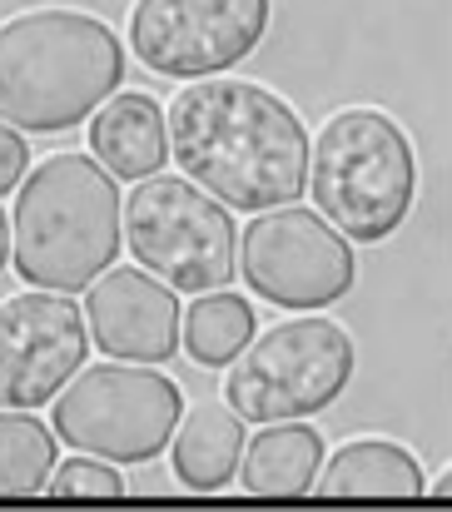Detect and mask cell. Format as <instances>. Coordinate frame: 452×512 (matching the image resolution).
Returning <instances> with one entry per match:
<instances>
[{
  "label": "cell",
  "instance_id": "obj_1",
  "mask_svg": "<svg viewBox=\"0 0 452 512\" xmlns=\"http://www.w3.org/2000/svg\"><path fill=\"white\" fill-rule=\"evenodd\" d=\"M169 155L229 209H279L308 184V130L254 80H194L169 105Z\"/></svg>",
  "mask_w": 452,
  "mask_h": 512
},
{
  "label": "cell",
  "instance_id": "obj_2",
  "mask_svg": "<svg viewBox=\"0 0 452 512\" xmlns=\"http://www.w3.org/2000/svg\"><path fill=\"white\" fill-rule=\"evenodd\" d=\"M125 75V50L100 15L25 10L0 25V120L55 135L95 115Z\"/></svg>",
  "mask_w": 452,
  "mask_h": 512
},
{
  "label": "cell",
  "instance_id": "obj_3",
  "mask_svg": "<svg viewBox=\"0 0 452 512\" xmlns=\"http://www.w3.org/2000/svg\"><path fill=\"white\" fill-rule=\"evenodd\" d=\"M15 269L35 289L80 294L120 254L125 199L115 174L85 155L40 160L15 194Z\"/></svg>",
  "mask_w": 452,
  "mask_h": 512
},
{
  "label": "cell",
  "instance_id": "obj_4",
  "mask_svg": "<svg viewBox=\"0 0 452 512\" xmlns=\"http://www.w3.org/2000/svg\"><path fill=\"white\" fill-rule=\"evenodd\" d=\"M308 194L348 239H388L413 204V145L378 110L333 115L308 160Z\"/></svg>",
  "mask_w": 452,
  "mask_h": 512
},
{
  "label": "cell",
  "instance_id": "obj_5",
  "mask_svg": "<svg viewBox=\"0 0 452 512\" xmlns=\"http://www.w3.org/2000/svg\"><path fill=\"white\" fill-rule=\"evenodd\" d=\"M239 239L229 204L189 174H145L125 194V244L179 294L224 289L239 269Z\"/></svg>",
  "mask_w": 452,
  "mask_h": 512
},
{
  "label": "cell",
  "instance_id": "obj_6",
  "mask_svg": "<svg viewBox=\"0 0 452 512\" xmlns=\"http://www.w3.org/2000/svg\"><path fill=\"white\" fill-rule=\"evenodd\" d=\"M184 418L179 388L154 363H95L55 398V433L110 463H150Z\"/></svg>",
  "mask_w": 452,
  "mask_h": 512
},
{
  "label": "cell",
  "instance_id": "obj_7",
  "mask_svg": "<svg viewBox=\"0 0 452 512\" xmlns=\"http://www.w3.org/2000/svg\"><path fill=\"white\" fill-rule=\"evenodd\" d=\"M353 378V339L333 319H289L254 339L234 363L224 398L244 423H289L328 408Z\"/></svg>",
  "mask_w": 452,
  "mask_h": 512
},
{
  "label": "cell",
  "instance_id": "obj_8",
  "mask_svg": "<svg viewBox=\"0 0 452 512\" xmlns=\"http://www.w3.org/2000/svg\"><path fill=\"white\" fill-rule=\"evenodd\" d=\"M249 289L279 309H328L353 289V249L343 229L313 209H259L239 239Z\"/></svg>",
  "mask_w": 452,
  "mask_h": 512
},
{
  "label": "cell",
  "instance_id": "obj_9",
  "mask_svg": "<svg viewBox=\"0 0 452 512\" xmlns=\"http://www.w3.org/2000/svg\"><path fill=\"white\" fill-rule=\"evenodd\" d=\"M269 30V0H135L130 45L154 75H219Z\"/></svg>",
  "mask_w": 452,
  "mask_h": 512
},
{
  "label": "cell",
  "instance_id": "obj_10",
  "mask_svg": "<svg viewBox=\"0 0 452 512\" xmlns=\"http://www.w3.org/2000/svg\"><path fill=\"white\" fill-rule=\"evenodd\" d=\"M85 309L60 289H25L0 304V408H40L85 363Z\"/></svg>",
  "mask_w": 452,
  "mask_h": 512
},
{
  "label": "cell",
  "instance_id": "obj_11",
  "mask_svg": "<svg viewBox=\"0 0 452 512\" xmlns=\"http://www.w3.org/2000/svg\"><path fill=\"white\" fill-rule=\"evenodd\" d=\"M179 289L145 269H105L85 289V324L100 353L125 363H164L179 348Z\"/></svg>",
  "mask_w": 452,
  "mask_h": 512
},
{
  "label": "cell",
  "instance_id": "obj_12",
  "mask_svg": "<svg viewBox=\"0 0 452 512\" xmlns=\"http://www.w3.org/2000/svg\"><path fill=\"white\" fill-rule=\"evenodd\" d=\"M90 150L115 179L159 174L164 160H174L169 155V115L140 90L110 95L90 120Z\"/></svg>",
  "mask_w": 452,
  "mask_h": 512
},
{
  "label": "cell",
  "instance_id": "obj_13",
  "mask_svg": "<svg viewBox=\"0 0 452 512\" xmlns=\"http://www.w3.org/2000/svg\"><path fill=\"white\" fill-rule=\"evenodd\" d=\"M244 463V418L234 403H194L174 428V478L189 493H219Z\"/></svg>",
  "mask_w": 452,
  "mask_h": 512
},
{
  "label": "cell",
  "instance_id": "obj_14",
  "mask_svg": "<svg viewBox=\"0 0 452 512\" xmlns=\"http://www.w3.org/2000/svg\"><path fill=\"white\" fill-rule=\"evenodd\" d=\"M318 498H353V503H408L423 498V468L408 448L383 443V438H358L333 453L323 468Z\"/></svg>",
  "mask_w": 452,
  "mask_h": 512
},
{
  "label": "cell",
  "instance_id": "obj_15",
  "mask_svg": "<svg viewBox=\"0 0 452 512\" xmlns=\"http://www.w3.org/2000/svg\"><path fill=\"white\" fill-rule=\"evenodd\" d=\"M318 463H323V438L308 423H264V433L244 448L239 483L249 498L269 503H294L318 488Z\"/></svg>",
  "mask_w": 452,
  "mask_h": 512
},
{
  "label": "cell",
  "instance_id": "obj_16",
  "mask_svg": "<svg viewBox=\"0 0 452 512\" xmlns=\"http://www.w3.org/2000/svg\"><path fill=\"white\" fill-rule=\"evenodd\" d=\"M55 428L35 418V408H0V503L40 498L55 473Z\"/></svg>",
  "mask_w": 452,
  "mask_h": 512
},
{
  "label": "cell",
  "instance_id": "obj_17",
  "mask_svg": "<svg viewBox=\"0 0 452 512\" xmlns=\"http://www.w3.org/2000/svg\"><path fill=\"white\" fill-rule=\"evenodd\" d=\"M254 343V309L249 299L229 294V289H209L189 304V319H184V348L194 363L204 368H224L234 363L244 348Z\"/></svg>",
  "mask_w": 452,
  "mask_h": 512
},
{
  "label": "cell",
  "instance_id": "obj_18",
  "mask_svg": "<svg viewBox=\"0 0 452 512\" xmlns=\"http://www.w3.org/2000/svg\"><path fill=\"white\" fill-rule=\"evenodd\" d=\"M45 493H50V498H95V503H105V498H120V493H125V478L110 468V458L85 453V458L60 463V468L50 473Z\"/></svg>",
  "mask_w": 452,
  "mask_h": 512
},
{
  "label": "cell",
  "instance_id": "obj_19",
  "mask_svg": "<svg viewBox=\"0 0 452 512\" xmlns=\"http://www.w3.org/2000/svg\"><path fill=\"white\" fill-rule=\"evenodd\" d=\"M30 170V145H25V135L10 125V120H0V194H10L20 179Z\"/></svg>",
  "mask_w": 452,
  "mask_h": 512
},
{
  "label": "cell",
  "instance_id": "obj_20",
  "mask_svg": "<svg viewBox=\"0 0 452 512\" xmlns=\"http://www.w3.org/2000/svg\"><path fill=\"white\" fill-rule=\"evenodd\" d=\"M10 239H15V224L5 219V209H0V264L10 259Z\"/></svg>",
  "mask_w": 452,
  "mask_h": 512
}]
</instances>
